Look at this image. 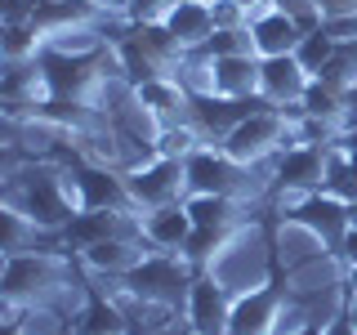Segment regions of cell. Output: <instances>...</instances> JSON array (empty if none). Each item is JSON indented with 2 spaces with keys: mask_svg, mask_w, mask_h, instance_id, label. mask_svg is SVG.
Here are the masks:
<instances>
[{
  "mask_svg": "<svg viewBox=\"0 0 357 335\" xmlns=\"http://www.w3.org/2000/svg\"><path fill=\"white\" fill-rule=\"evenodd\" d=\"M192 277H197V268L188 264L183 255H174V251H148L116 286L130 290V295L152 299V304H165V308L183 313V299H188V290H192Z\"/></svg>",
  "mask_w": 357,
  "mask_h": 335,
  "instance_id": "6da1fadb",
  "label": "cell"
},
{
  "mask_svg": "<svg viewBox=\"0 0 357 335\" xmlns=\"http://www.w3.org/2000/svg\"><path fill=\"white\" fill-rule=\"evenodd\" d=\"M290 143H295V139H290L286 112L273 107V103H264V107H255L250 117H245L241 126L219 143V148L228 152L232 161H241V165H273V156L282 148H290Z\"/></svg>",
  "mask_w": 357,
  "mask_h": 335,
  "instance_id": "7a4b0ae2",
  "label": "cell"
},
{
  "mask_svg": "<svg viewBox=\"0 0 357 335\" xmlns=\"http://www.w3.org/2000/svg\"><path fill=\"white\" fill-rule=\"evenodd\" d=\"M277 219H290V223H299V228H308L312 237L335 255L344 246V237H349V228H353V201H344V197H335V193L321 188V193H308V197H295V201H286V206H277Z\"/></svg>",
  "mask_w": 357,
  "mask_h": 335,
  "instance_id": "3957f363",
  "label": "cell"
},
{
  "mask_svg": "<svg viewBox=\"0 0 357 335\" xmlns=\"http://www.w3.org/2000/svg\"><path fill=\"white\" fill-rule=\"evenodd\" d=\"M286 313H290V286H286V277H273L264 286L232 295L228 335H277Z\"/></svg>",
  "mask_w": 357,
  "mask_h": 335,
  "instance_id": "277c9868",
  "label": "cell"
},
{
  "mask_svg": "<svg viewBox=\"0 0 357 335\" xmlns=\"http://www.w3.org/2000/svg\"><path fill=\"white\" fill-rule=\"evenodd\" d=\"M326 156L331 148H312V143H290L273 156V201L286 206L295 197L321 193L326 188Z\"/></svg>",
  "mask_w": 357,
  "mask_h": 335,
  "instance_id": "5b68a950",
  "label": "cell"
},
{
  "mask_svg": "<svg viewBox=\"0 0 357 335\" xmlns=\"http://www.w3.org/2000/svg\"><path fill=\"white\" fill-rule=\"evenodd\" d=\"M126 184H130L134 210H156L192 193L188 188V165L174 161V156H152V161L134 165V170H126Z\"/></svg>",
  "mask_w": 357,
  "mask_h": 335,
  "instance_id": "8992f818",
  "label": "cell"
},
{
  "mask_svg": "<svg viewBox=\"0 0 357 335\" xmlns=\"http://www.w3.org/2000/svg\"><path fill=\"white\" fill-rule=\"evenodd\" d=\"M228 313H232V290L215 273H197L192 290L183 299V331L188 335H228Z\"/></svg>",
  "mask_w": 357,
  "mask_h": 335,
  "instance_id": "52a82bcc",
  "label": "cell"
},
{
  "mask_svg": "<svg viewBox=\"0 0 357 335\" xmlns=\"http://www.w3.org/2000/svg\"><path fill=\"white\" fill-rule=\"evenodd\" d=\"M143 241V215L139 210H81L72 223L63 228V246L67 251H85V246H98V241Z\"/></svg>",
  "mask_w": 357,
  "mask_h": 335,
  "instance_id": "ba28073f",
  "label": "cell"
},
{
  "mask_svg": "<svg viewBox=\"0 0 357 335\" xmlns=\"http://www.w3.org/2000/svg\"><path fill=\"white\" fill-rule=\"evenodd\" d=\"M76 184V197H81V210H134L130 201V184L126 170H112V165H94V161H67Z\"/></svg>",
  "mask_w": 357,
  "mask_h": 335,
  "instance_id": "9c48e42d",
  "label": "cell"
},
{
  "mask_svg": "<svg viewBox=\"0 0 357 335\" xmlns=\"http://www.w3.org/2000/svg\"><path fill=\"white\" fill-rule=\"evenodd\" d=\"M50 98V81H45L40 59H22V63H5L0 72V103H5V117H31V107Z\"/></svg>",
  "mask_w": 357,
  "mask_h": 335,
  "instance_id": "30bf717a",
  "label": "cell"
},
{
  "mask_svg": "<svg viewBox=\"0 0 357 335\" xmlns=\"http://www.w3.org/2000/svg\"><path fill=\"white\" fill-rule=\"evenodd\" d=\"M268 98H228V94H197L192 98V126L206 134L210 143H223L232 130L250 117L255 107H264Z\"/></svg>",
  "mask_w": 357,
  "mask_h": 335,
  "instance_id": "8fae6325",
  "label": "cell"
},
{
  "mask_svg": "<svg viewBox=\"0 0 357 335\" xmlns=\"http://www.w3.org/2000/svg\"><path fill=\"white\" fill-rule=\"evenodd\" d=\"M304 36H308L304 22L295 14H286V9H277V5H268V9H259V14L250 18V40H255V54H259V59L295 54Z\"/></svg>",
  "mask_w": 357,
  "mask_h": 335,
  "instance_id": "7c38bea8",
  "label": "cell"
},
{
  "mask_svg": "<svg viewBox=\"0 0 357 335\" xmlns=\"http://www.w3.org/2000/svg\"><path fill=\"white\" fill-rule=\"evenodd\" d=\"M308 67L295 54H277V59H259V98H268L273 107H290L304 98L308 89Z\"/></svg>",
  "mask_w": 357,
  "mask_h": 335,
  "instance_id": "4fadbf2b",
  "label": "cell"
},
{
  "mask_svg": "<svg viewBox=\"0 0 357 335\" xmlns=\"http://www.w3.org/2000/svg\"><path fill=\"white\" fill-rule=\"evenodd\" d=\"M148 255V246L143 241H121V237H112V241H98V246H85V251H76V260H81V268L94 282H121V277L130 273L134 264Z\"/></svg>",
  "mask_w": 357,
  "mask_h": 335,
  "instance_id": "5bb4252c",
  "label": "cell"
},
{
  "mask_svg": "<svg viewBox=\"0 0 357 335\" xmlns=\"http://www.w3.org/2000/svg\"><path fill=\"white\" fill-rule=\"evenodd\" d=\"M143 215V246L148 251H183V241L192 237V215H188L183 201H170V206L156 210H139Z\"/></svg>",
  "mask_w": 357,
  "mask_h": 335,
  "instance_id": "9a60e30c",
  "label": "cell"
},
{
  "mask_svg": "<svg viewBox=\"0 0 357 335\" xmlns=\"http://www.w3.org/2000/svg\"><path fill=\"white\" fill-rule=\"evenodd\" d=\"M161 22H165V31L178 40V50H183V54L206 50V40L215 36V14H210V0H178V5Z\"/></svg>",
  "mask_w": 357,
  "mask_h": 335,
  "instance_id": "2e32d148",
  "label": "cell"
},
{
  "mask_svg": "<svg viewBox=\"0 0 357 335\" xmlns=\"http://www.w3.org/2000/svg\"><path fill=\"white\" fill-rule=\"evenodd\" d=\"M183 206L197 228H241V223H250V206L223 193H188Z\"/></svg>",
  "mask_w": 357,
  "mask_h": 335,
  "instance_id": "e0dca14e",
  "label": "cell"
},
{
  "mask_svg": "<svg viewBox=\"0 0 357 335\" xmlns=\"http://www.w3.org/2000/svg\"><path fill=\"white\" fill-rule=\"evenodd\" d=\"M215 94L259 98V54H228V59H215Z\"/></svg>",
  "mask_w": 357,
  "mask_h": 335,
  "instance_id": "ac0fdd59",
  "label": "cell"
},
{
  "mask_svg": "<svg viewBox=\"0 0 357 335\" xmlns=\"http://www.w3.org/2000/svg\"><path fill=\"white\" fill-rule=\"evenodd\" d=\"M0 54H5V63L40 59L45 54V31H40L36 14L31 18H5V27H0Z\"/></svg>",
  "mask_w": 357,
  "mask_h": 335,
  "instance_id": "d6986e66",
  "label": "cell"
},
{
  "mask_svg": "<svg viewBox=\"0 0 357 335\" xmlns=\"http://www.w3.org/2000/svg\"><path fill=\"white\" fill-rule=\"evenodd\" d=\"M299 107H304V117H317V121H331V126L344 130V112H349V89L321 81V76H312L304 98H299Z\"/></svg>",
  "mask_w": 357,
  "mask_h": 335,
  "instance_id": "ffe728a7",
  "label": "cell"
},
{
  "mask_svg": "<svg viewBox=\"0 0 357 335\" xmlns=\"http://www.w3.org/2000/svg\"><path fill=\"white\" fill-rule=\"evenodd\" d=\"M201 143H210L192 121H178V126H165L161 139H156V156H174V161H188Z\"/></svg>",
  "mask_w": 357,
  "mask_h": 335,
  "instance_id": "44dd1931",
  "label": "cell"
},
{
  "mask_svg": "<svg viewBox=\"0 0 357 335\" xmlns=\"http://www.w3.org/2000/svg\"><path fill=\"white\" fill-rule=\"evenodd\" d=\"M335 45H340V40H335V36H331V31H326V27H312V31H308V36H304V40H299V50H295V59H299V63H304V67H308V76H317V72H321V67H326V63H331V54H335Z\"/></svg>",
  "mask_w": 357,
  "mask_h": 335,
  "instance_id": "7402d4cb",
  "label": "cell"
},
{
  "mask_svg": "<svg viewBox=\"0 0 357 335\" xmlns=\"http://www.w3.org/2000/svg\"><path fill=\"white\" fill-rule=\"evenodd\" d=\"M206 54H210V59H228V54H255L250 27H219L215 36L206 40Z\"/></svg>",
  "mask_w": 357,
  "mask_h": 335,
  "instance_id": "603a6c76",
  "label": "cell"
},
{
  "mask_svg": "<svg viewBox=\"0 0 357 335\" xmlns=\"http://www.w3.org/2000/svg\"><path fill=\"white\" fill-rule=\"evenodd\" d=\"M210 14H215V31L219 27H250V9L241 0H210Z\"/></svg>",
  "mask_w": 357,
  "mask_h": 335,
  "instance_id": "cb8c5ba5",
  "label": "cell"
},
{
  "mask_svg": "<svg viewBox=\"0 0 357 335\" xmlns=\"http://www.w3.org/2000/svg\"><path fill=\"white\" fill-rule=\"evenodd\" d=\"M174 5H178V0H130V5H126V18L130 22H161Z\"/></svg>",
  "mask_w": 357,
  "mask_h": 335,
  "instance_id": "d4e9b609",
  "label": "cell"
},
{
  "mask_svg": "<svg viewBox=\"0 0 357 335\" xmlns=\"http://www.w3.org/2000/svg\"><path fill=\"white\" fill-rule=\"evenodd\" d=\"M321 27H326L335 40H357V14H344V18H321Z\"/></svg>",
  "mask_w": 357,
  "mask_h": 335,
  "instance_id": "484cf974",
  "label": "cell"
},
{
  "mask_svg": "<svg viewBox=\"0 0 357 335\" xmlns=\"http://www.w3.org/2000/svg\"><path fill=\"white\" fill-rule=\"evenodd\" d=\"M335 255H340V264H344V277L357 273V223L349 228V237H344V246H340Z\"/></svg>",
  "mask_w": 357,
  "mask_h": 335,
  "instance_id": "4316f807",
  "label": "cell"
},
{
  "mask_svg": "<svg viewBox=\"0 0 357 335\" xmlns=\"http://www.w3.org/2000/svg\"><path fill=\"white\" fill-rule=\"evenodd\" d=\"M321 18H344V14H357V0H312Z\"/></svg>",
  "mask_w": 357,
  "mask_h": 335,
  "instance_id": "83f0119b",
  "label": "cell"
},
{
  "mask_svg": "<svg viewBox=\"0 0 357 335\" xmlns=\"http://www.w3.org/2000/svg\"><path fill=\"white\" fill-rule=\"evenodd\" d=\"M321 335H357V327L344 318V313H335L331 322H321Z\"/></svg>",
  "mask_w": 357,
  "mask_h": 335,
  "instance_id": "f1b7e54d",
  "label": "cell"
},
{
  "mask_svg": "<svg viewBox=\"0 0 357 335\" xmlns=\"http://www.w3.org/2000/svg\"><path fill=\"white\" fill-rule=\"evenodd\" d=\"M344 318H349L353 327H357V286H349V290H344Z\"/></svg>",
  "mask_w": 357,
  "mask_h": 335,
  "instance_id": "f546056e",
  "label": "cell"
},
{
  "mask_svg": "<svg viewBox=\"0 0 357 335\" xmlns=\"http://www.w3.org/2000/svg\"><path fill=\"white\" fill-rule=\"evenodd\" d=\"M94 5H98V9H107V14H126L130 0H94Z\"/></svg>",
  "mask_w": 357,
  "mask_h": 335,
  "instance_id": "4dcf8cb0",
  "label": "cell"
}]
</instances>
